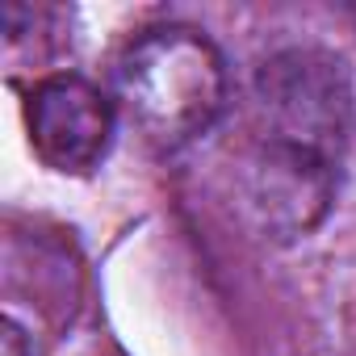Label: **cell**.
Listing matches in <instances>:
<instances>
[{
  "instance_id": "cell-4",
  "label": "cell",
  "mask_w": 356,
  "mask_h": 356,
  "mask_svg": "<svg viewBox=\"0 0 356 356\" xmlns=\"http://www.w3.org/2000/svg\"><path fill=\"white\" fill-rule=\"evenodd\" d=\"M30 143L55 172H92L113 138V101L84 76H51L26 101Z\"/></svg>"
},
{
  "instance_id": "cell-5",
  "label": "cell",
  "mask_w": 356,
  "mask_h": 356,
  "mask_svg": "<svg viewBox=\"0 0 356 356\" xmlns=\"http://www.w3.org/2000/svg\"><path fill=\"white\" fill-rule=\"evenodd\" d=\"M0 356H34L17 318H5V327H0Z\"/></svg>"
},
{
  "instance_id": "cell-3",
  "label": "cell",
  "mask_w": 356,
  "mask_h": 356,
  "mask_svg": "<svg viewBox=\"0 0 356 356\" xmlns=\"http://www.w3.org/2000/svg\"><path fill=\"white\" fill-rule=\"evenodd\" d=\"M339 163L306 147L256 134L235 163V202L243 222L273 243L306 239L331 210Z\"/></svg>"
},
{
  "instance_id": "cell-1",
  "label": "cell",
  "mask_w": 356,
  "mask_h": 356,
  "mask_svg": "<svg viewBox=\"0 0 356 356\" xmlns=\"http://www.w3.org/2000/svg\"><path fill=\"white\" fill-rule=\"evenodd\" d=\"M227 88L218 47L189 26L143 30L118 59L122 109L159 151H176L206 134L227 105Z\"/></svg>"
},
{
  "instance_id": "cell-2",
  "label": "cell",
  "mask_w": 356,
  "mask_h": 356,
  "mask_svg": "<svg viewBox=\"0 0 356 356\" xmlns=\"http://www.w3.org/2000/svg\"><path fill=\"white\" fill-rule=\"evenodd\" d=\"M260 134L343 159L352 138V76L339 55L323 47H285L268 55L256 72Z\"/></svg>"
}]
</instances>
